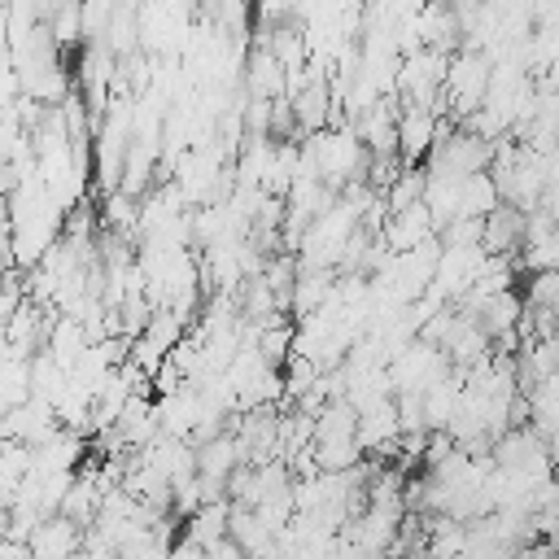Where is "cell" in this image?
Here are the masks:
<instances>
[{
	"label": "cell",
	"mask_w": 559,
	"mask_h": 559,
	"mask_svg": "<svg viewBox=\"0 0 559 559\" xmlns=\"http://www.w3.org/2000/svg\"><path fill=\"white\" fill-rule=\"evenodd\" d=\"M450 131V122H441V114L419 109V105H402V122H397V157L406 166H419L432 157L437 140Z\"/></svg>",
	"instance_id": "1"
},
{
	"label": "cell",
	"mask_w": 559,
	"mask_h": 559,
	"mask_svg": "<svg viewBox=\"0 0 559 559\" xmlns=\"http://www.w3.org/2000/svg\"><path fill=\"white\" fill-rule=\"evenodd\" d=\"M66 371H74L79 367V358L92 349V336H87V328L79 323V319H70V314H61L57 323H52V332H48V345H44Z\"/></svg>",
	"instance_id": "3"
},
{
	"label": "cell",
	"mask_w": 559,
	"mask_h": 559,
	"mask_svg": "<svg viewBox=\"0 0 559 559\" xmlns=\"http://www.w3.org/2000/svg\"><path fill=\"white\" fill-rule=\"evenodd\" d=\"M245 96L249 100H266V105L288 96V70L280 66V57L266 44H253L245 52Z\"/></svg>",
	"instance_id": "2"
},
{
	"label": "cell",
	"mask_w": 559,
	"mask_h": 559,
	"mask_svg": "<svg viewBox=\"0 0 559 559\" xmlns=\"http://www.w3.org/2000/svg\"><path fill=\"white\" fill-rule=\"evenodd\" d=\"M389 559H393V555H389Z\"/></svg>",
	"instance_id": "4"
}]
</instances>
